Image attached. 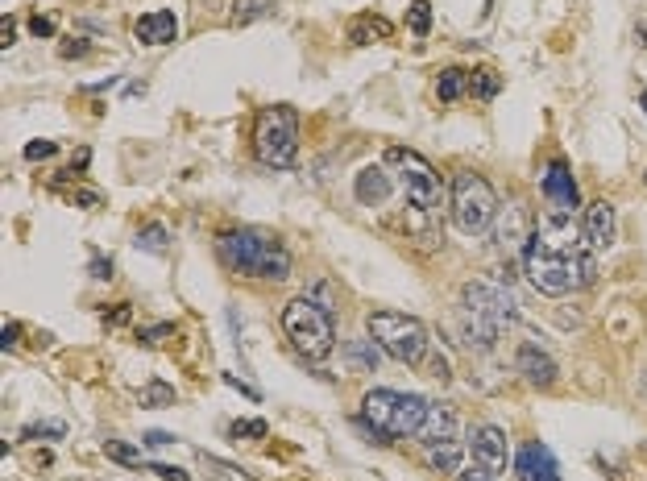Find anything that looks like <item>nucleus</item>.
Instances as JSON below:
<instances>
[{
  "instance_id": "nucleus-45",
  "label": "nucleus",
  "mask_w": 647,
  "mask_h": 481,
  "mask_svg": "<svg viewBox=\"0 0 647 481\" xmlns=\"http://www.w3.org/2000/svg\"><path fill=\"white\" fill-rule=\"evenodd\" d=\"M146 444H154V448H166V444H175V436H171V432H146Z\"/></svg>"
},
{
  "instance_id": "nucleus-27",
  "label": "nucleus",
  "mask_w": 647,
  "mask_h": 481,
  "mask_svg": "<svg viewBox=\"0 0 647 481\" xmlns=\"http://www.w3.org/2000/svg\"><path fill=\"white\" fill-rule=\"evenodd\" d=\"M104 457L117 461V465H129V469L146 465V461H142V448H133V444H125V440H104Z\"/></svg>"
},
{
  "instance_id": "nucleus-28",
  "label": "nucleus",
  "mask_w": 647,
  "mask_h": 481,
  "mask_svg": "<svg viewBox=\"0 0 647 481\" xmlns=\"http://www.w3.org/2000/svg\"><path fill=\"white\" fill-rule=\"evenodd\" d=\"M378 353H382V349H378L374 341H349V361L357 365V370H370V374H374V370H378Z\"/></svg>"
},
{
  "instance_id": "nucleus-38",
  "label": "nucleus",
  "mask_w": 647,
  "mask_h": 481,
  "mask_svg": "<svg viewBox=\"0 0 647 481\" xmlns=\"http://www.w3.org/2000/svg\"><path fill=\"white\" fill-rule=\"evenodd\" d=\"M30 34L34 38H54V21L50 17H30Z\"/></svg>"
},
{
  "instance_id": "nucleus-13",
  "label": "nucleus",
  "mask_w": 647,
  "mask_h": 481,
  "mask_svg": "<svg viewBox=\"0 0 647 481\" xmlns=\"http://www.w3.org/2000/svg\"><path fill=\"white\" fill-rule=\"evenodd\" d=\"M581 241H585V249H594V253L614 245V204L610 200H594L585 208V216H581Z\"/></svg>"
},
{
  "instance_id": "nucleus-3",
  "label": "nucleus",
  "mask_w": 647,
  "mask_h": 481,
  "mask_svg": "<svg viewBox=\"0 0 647 481\" xmlns=\"http://www.w3.org/2000/svg\"><path fill=\"white\" fill-rule=\"evenodd\" d=\"M432 403L419 399V394H403V390H370L361 399V415L357 423L370 428L378 444L386 440H403V436H419Z\"/></svg>"
},
{
  "instance_id": "nucleus-18",
  "label": "nucleus",
  "mask_w": 647,
  "mask_h": 481,
  "mask_svg": "<svg viewBox=\"0 0 647 481\" xmlns=\"http://www.w3.org/2000/svg\"><path fill=\"white\" fill-rule=\"evenodd\" d=\"M494 241H498L502 249H511V245H519V241H531V233H527V208L511 204L506 212H498V229H494Z\"/></svg>"
},
{
  "instance_id": "nucleus-34",
  "label": "nucleus",
  "mask_w": 647,
  "mask_h": 481,
  "mask_svg": "<svg viewBox=\"0 0 647 481\" xmlns=\"http://www.w3.org/2000/svg\"><path fill=\"white\" fill-rule=\"evenodd\" d=\"M133 320V311H129V303H117L112 311H104V324H112V328H121V324H129Z\"/></svg>"
},
{
  "instance_id": "nucleus-46",
  "label": "nucleus",
  "mask_w": 647,
  "mask_h": 481,
  "mask_svg": "<svg viewBox=\"0 0 647 481\" xmlns=\"http://www.w3.org/2000/svg\"><path fill=\"white\" fill-rule=\"evenodd\" d=\"M643 112H647V88H643Z\"/></svg>"
},
{
  "instance_id": "nucleus-15",
  "label": "nucleus",
  "mask_w": 647,
  "mask_h": 481,
  "mask_svg": "<svg viewBox=\"0 0 647 481\" xmlns=\"http://www.w3.org/2000/svg\"><path fill=\"white\" fill-rule=\"evenodd\" d=\"M390 191H395V179H390V171L378 166V162L361 166L357 179H353V195H357V204H365V208H382L390 200Z\"/></svg>"
},
{
  "instance_id": "nucleus-12",
  "label": "nucleus",
  "mask_w": 647,
  "mask_h": 481,
  "mask_svg": "<svg viewBox=\"0 0 647 481\" xmlns=\"http://www.w3.org/2000/svg\"><path fill=\"white\" fill-rule=\"evenodd\" d=\"M515 481H560V465L552 448L540 440H527L515 457Z\"/></svg>"
},
{
  "instance_id": "nucleus-30",
  "label": "nucleus",
  "mask_w": 647,
  "mask_h": 481,
  "mask_svg": "<svg viewBox=\"0 0 647 481\" xmlns=\"http://www.w3.org/2000/svg\"><path fill=\"white\" fill-rule=\"evenodd\" d=\"M270 428H266V419H237L233 428H229V436L233 440H262Z\"/></svg>"
},
{
  "instance_id": "nucleus-16",
  "label": "nucleus",
  "mask_w": 647,
  "mask_h": 481,
  "mask_svg": "<svg viewBox=\"0 0 647 481\" xmlns=\"http://www.w3.org/2000/svg\"><path fill=\"white\" fill-rule=\"evenodd\" d=\"M133 38L142 46H166L179 38V17L171 9H150L133 21Z\"/></svg>"
},
{
  "instance_id": "nucleus-9",
  "label": "nucleus",
  "mask_w": 647,
  "mask_h": 481,
  "mask_svg": "<svg viewBox=\"0 0 647 481\" xmlns=\"http://www.w3.org/2000/svg\"><path fill=\"white\" fill-rule=\"evenodd\" d=\"M461 311H465V316H473V320L490 324L494 332L511 328L519 320V303L511 299V291L490 287V282H465V287H461Z\"/></svg>"
},
{
  "instance_id": "nucleus-19",
  "label": "nucleus",
  "mask_w": 647,
  "mask_h": 481,
  "mask_svg": "<svg viewBox=\"0 0 647 481\" xmlns=\"http://www.w3.org/2000/svg\"><path fill=\"white\" fill-rule=\"evenodd\" d=\"M390 34H395V25H390L386 17H374V13H361V17H353V25H349V42H353V46L386 42Z\"/></svg>"
},
{
  "instance_id": "nucleus-22",
  "label": "nucleus",
  "mask_w": 647,
  "mask_h": 481,
  "mask_svg": "<svg viewBox=\"0 0 647 481\" xmlns=\"http://www.w3.org/2000/svg\"><path fill=\"white\" fill-rule=\"evenodd\" d=\"M200 469L208 473V481H253L241 465L224 461V457H212V452H200Z\"/></svg>"
},
{
  "instance_id": "nucleus-43",
  "label": "nucleus",
  "mask_w": 647,
  "mask_h": 481,
  "mask_svg": "<svg viewBox=\"0 0 647 481\" xmlns=\"http://www.w3.org/2000/svg\"><path fill=\"white\" fill-rule=\"evenodd\" d=\"M224 382H229L233 390H241V394H249V399H253V403H258V399H262V394H258V390H253V386H245V382H241L237 374H224Z\"/></svg>"
},
{
  "instance_id": "nucleus-37",
  "label": "nucleus",
  "mask_w": 647,
  "mask_h": 481,
  "mask_svg": "<svg viewBox=\"0 0 647 481\" xmlns=\"http://www.w3.org/2000/svg\"><path fill=\"white\" fill-rule=\"evenodd\" d=\"M162 336H175V324H154V328H142V341H146V345L162 341Z\"/></svg>"
},
{
  "instance_id": "nucleus-31",
  "label": "nucleus",
  "mask_w": 647,
  "mask_h": 481,
  "mask_svg": "<svg viewBox=\"0 0 647 481\" xmlns=\"http://www.w3.org/2000/svg\"><path fill=\"white\" fill-rule=\"evenodd\" d=\"M54 154H59L54 141H30V146H25V162H42V158H54Z\"/></svg>"
},
{
  "instance_id": "nucleus-33",
  "label": "nucleus",
  "mask_w": 647,
  "mask_h": 481,
  "mask_svg": "<svg viewBox=\"0 0 647 481\" xmlns=\"http://www.w3.org/2000/svg\"><path fill=\"white\" fill-rule=\"evenodd\" d=\"M75 204H83V208H104V195L100 191H92V187H75Z\"/></svg>"
},
{
  "instance_id": "nucleus-32",
  "label": "nucleus",
  "mask_w": 647,
  "mask_h": 481,
  "mask_svg": "<svg viewBox=\"0 0 647 481\" xmlns=\"http://www.w3.org/2000/svg\"><path fill=\"white\" fill-rule=\"evenodd\" d=\"M67 428L63 423H30V428L21 432V440H38V436H63Z\"/></svg>"
},
{
  "instance_id": "nucleus-26",
  "label": "nucleus",
  "mask_w": 647,
  "mask_h": 481,
  "mask_svg": "<svg viewBox=\"0 0 647 481\" xmlns=\"http://www.w3.org/2000/svg\"><path fill=\"white\" fill-rule=\"evenodd\" d=\"M407 25H411L415 38H428V34H432V0H411Z\"/></svg>"
},
{
  "instance_id": "nucleus-42",
  "label": "nucleus",
  "mask_w": 647,
  "mask_h": 481,
  "mask_svg": "<svg viewBox=\"0 0 647 481\" xmlns=\"http://www.w3.org/2000/svg\"><path fill=\"white\" fill-rule=\"evenodd\" d=\"M17 42V30H13V21L5 17V21H0V50H9Z\"/></svg>"
},
{
  "instance_id": "nucleus-23",
  "label": "nucleus",
  "mask_w": 647,
  "mask_h": 481,
  "mask_svg": "<svg viewBox=\"0 0 647 481\" xmlns=\"http://www.w3.org/2000/svg\"><path fill=\"white\" fill-rule=\"evenodd\" d=\"M175 386H166L162 378H154V382H146L142 390H137V403H142L146 411H158V407H175Z\"/></svg>"
},
{
  "instance_id": "nucleus-1",
  "label": "nucleus",
  "mask_w": 647,
  "mask_h": 481,
  "mask_svg": "<svg viewBox=\"0 0 647 481\" xmlns=\"http://www.w3.org/2000/svg\"><path fill=\"white\" fill-rule=\"evenodd\" d=\"M523 270L540 295H569L598 278V258L573 237V216L552 212L523 249Z\"/></svg>"
},
{
  "instance_id": "nucleus-20",
  "label": "nucleus",
  "mask_w": 647,
  "mask_h": 481,
  "mask_svg": "<svg viewBox=\"0 0 647 481\" xmlns=\"http://www.w3.org/2000/svg\"><path fill=\"white\" fill-rule=\"evenodd\" d=\"M461 457H465V444H461V440H448V444L424 448V461H428L432 473H461Z\"/></svg>"
},
{
  "instance_id": "nucleus-35",
  "label": "nucleus",
  "mask_w": 647,
  "mask_h": 481,
  "mask_svg": "<svg viewBox=\"0 0 647 481\" xmlns=\"http://www.w3.org/2000/svg\"><path fill=\"white\" fill-rule=\"evenodd\" d=\"M150 473H158L162 481H191V473L179 465H150Z\"/></svg>"
},
{
  "instance_id": "nucleus-10",
  "label": "nucleus",
  "mask_w": 647,
  "mask_h": 481,
  "mask_svg": "<svg viewBox=\"0 0 647 481\" xmlns=\"http://www.w3.org/2000/svg\"><path fill=\"white\" fill-rule=\"evenodd\" d=\"M469 452H473V465H482L486 473H506V457H511V448H506V432L494 428V423H473L469 428Z\"/></svg>"
},
{
  "instance_id": "nucleus-39",
  "label": "nucleus",
  "mask_w": 647,
  "mask_h": 481,
  "mask_svg": "<svg viewBox=\"0 0 647 481\" xmlns=\"http://www.w3.org/2000/svg\"><path fill=\"white\" fill-rule=\"evenodd\" d=\"M17 341H21V324H5V332H0V349H17Z\"/></svg>"
},
{
  "instance_id": "nucleus-8",
  "label": "nucleus",
  "mask_w": 647,
  "mask_h": 481,
  "mask_svg": "<svg viewBox=\"0 0 647 481\" xmlns=\"http://www.w3.org/2000/svg\"><path fill=\"white\" fill-rule=\"evenodd\" d=\"M386 166H395V183L403 191V200L419 212H436L440 204V175H436V166L424 158V154H415V150H403V146H390L386 150Z\"/></svg>"
},
{
  "instance_id": "nucleus-47",
  "label": "nucleus",
  "mask_w": 647,
  "mask_h": 481,
  "mask_svg": "<svg viewBox=\"0 0 647 481\" xmlns=\"http://www.w3.org/2000/svg\"><path fill=\"white\" fill-rule=\"evenodd\" d=\"M643 183H647V175H643Z\"/></svg>"
},
{
  "instance_id": "nucleus-17",
  "label": "nucleus",
  "mask_w": 647,
  "mask_h": 481,
  "mask_svg": "<svg viewBox=\"0 0 647 481\" xmlns=\"http://www.w3.org/2000/svg\"><path fill=\"white\" fill-rule=\"evenodd\" d=\"M457 432H461V419H457V411L448 407V403H436L432 411H428V419H424V428H419V444L424 448H432V444H448V440H457Z\"/></svg>"
},
{
  "instance_id": "nucleus-4",
  "label": "nucleus",
  "mask_w": 647,
  "mask_h": 481,
  "mask_svg": "<svg viewBox=\"0 0 647 481\" xmlns=\"http://www.w3.org/2000/svg\"><path fill=\"white\" fill-rule=\"evenodd\" d=\"M365 332H370V341L399 365H424L432 353L424 320L407 316V311H370V316H365Z\"/></svg>"
},
{
  "instance_id": "nucleus-5",
  "label": "nucleus",
  "mask_w": 647,
  "mask_h": 481,
  "mask_svg": "<svg viewBox=\"0 0 647 481\" xmlns=\"http://www.w3.org/2000/svg\"><path fill=\"white\" fill-rule=\"evenodd\" d=\"M283 332L299 357L324 361L336 349V324L328 316V307H320L312 295H299L283 307Z\"/></svg>"
},
{
  "instance_id": "nucleus-6",
  "label": "nucleus",
  "mask_w": 647,
  "mask_h": 481,
  "mask_svg": "<svg viewBox=\"0 0 647 481\" xmlns=\"http://www.w3.org/2000/svg\"><path fill=\"white\" fill-rule=\"evenodd\" d=\"M253 158L270 171H287L299 158V117L287 104H270L258 112V125H253Z\"/></svg>"
},
{
  "instance_id": "nucleus-7",
  "label": "nucleus",
  "mask_w": 647,
  "mask_h": 481,
  "mask_svg": "<svg viewBox=\"0 0 647 481\" xmlns=\"http://www.w3.org/2000/svg\"><path fill=\"white\" fill-rule=\"evenodd\" d=\"M448 212H453L457 233L477 237V233H486L490 224L498 220V191L490 187L486 175L457 171L453 175V195H448Z\"/></svg>"
},
{
  "instance_id": "nucleus-24",
  "label": "nucleus",
  "mask_w": 647,
  "mask_h": 481,
  "mask_svg": "<svg viewBox=\"0 0 647 481\" xmlns=\"http://www.w3.org/2000/svg\"><path fill=\"white\" fill-rule=\"evenodd\" d=\"M498 92H502V75H498L494 67H482V71L469 75V96H477V100H494Z\"/></svg>"
},
{
  "instance_id": "nucleus-2",
  "label": "nucleus",
  "mask_w": 647,
  "mask_h": 481,
  "mask_svg": "<svg viewBox=\"0 0 647 481\" xmlns=\"http://www.w3.org/2000/svg\"><path fill=\"white\" fill-rule=\"evenodd\" d=\"M216 253L224 258V266L245 274V278H262V282H283L291 278V253L283 249V241L262 233V229H233L220 233Z\"/></svg>"
},
{
  "instance_id": "nucleus-41",
  "label": "nucleus",
  "mask_w": 647,
  "mask_h": 481,
  "mask_svg": "<svg viewBox=\"0 0 647 481\" xmlns=\"http://www.w3.org/2000/svg\"><path fill=\"white\" fill-rule=\"evenodd\" d=\"M428 378L448 382V361H444V357H432V361H428Z\"/></svg>"
},
{
  "instance_id": "nucleus-29",
  "label": "nucleus",
  "mask_w": 647,
  "mask_h": 481,
  "mask_svg": "<svg viewBox=\"0 0 647 481\" xmlns=\"http://www.w3.org/2000/svg\"><path fill=\"white\" fill-rule=\"evenodd\" d=\"M274 9V0H237V13L229 17L233 25H249L253 17H266Z\"/></svg>"
},
{
  "instance_id": "nucleus-36",
  "label": "nucleus",
  "mask_w": 647,
  "mask_h": 481,
  "mask_svg": "<svg viewBox=\"0 0 647 481\" xmlns=\"http://www.w3.org/2000/svg\"><path fill=\"white\" fill-rule=\"evenodd\" d=\"M59 54H63V59H83V54H88V42H83V38H71V42L59 46Z\"/></svg>"
},
{
  "instance_id": "nucleus-40",
  "label": "nucleus",
  "mask_w": 647,
  "mask_h": 481,
  "mask_svg": "<svg viewBox=\"0 0 647 481\" xmlns=\"http://www.w3.org/2000/svg\"><path fill=\"white\" fill-rule=\"evenodd\" d=\"M457 481H498V477H494V473H486L482 465H473V469H461V473H457Z\"/></svg>"
},
{
  "instance_id": "nucleus-21",
  "label": "nucleus",
  "mask_w": 647,
  "mask_h": 481,
  "mask_svg": "<svg viewBox=\"0 0 647 481\" xmlns=\"http://www.w3.org/2000/svg\"><path fill=\"white\" fill-rule=\"evenodd\" d=\"M465 92H469V71H461V67L440 71V79H436V96H440V104H453V100H461Z\"/></svg>"
},
{
  "instance_id": "nucleus-44",
  "label": "nucleus",
  "mask_w": 647,
  "mask_h": 481,
  "mask_svg": "<svg viewBox=\"0 0 647 481\" xmlns=\"http://www.w3.org/2000/svg\"><path fill=\"white\" fill-rule=\"evenodd\" d=\"M92 278L108 282V278H112V262H108V258H92Z\"/></svg>"
},
{
  "instance_id": "nucleus-11",
  "label": "nucleus",
  "mask_w": 647,
  "mask_h": 481,
  "mask_svg": "<svg viewBox=\"0 0 647 481\" xmlns=\"http://www.w3.org/2000/svg\"><path fill=\"white\" fill-rule=\"evenodd\" d=\"M540 191H544L548 208H552V212H560V216H573V212H577V204H581L577 183H573V175H569V162H565V158H552V162H548Z\"/></svg>"
},
{
  "instance_id": "nucleus-25",
  "label": "nucleus",
  "mask_w": 647,
  "mask_h": 481,
  "mask_svg": "<svg viewBox=\"0 0 647 481\" xmlns=\"http://www.w3.org/2000/svg\"><path fill=\"white\" fill-rule=\"evenodd\" d=\"M137 249H150V253H166L171 249V233H166L162 220H150L142 233H137Z\"/></svg>"
},
{
  "instance_id": "nucleus-14",
  "label": "nucleus",
  "mask_w": 647,
  "mask_h": 481,
  "mask_svg": "<svg viewBox=\"0 0 647 481\" xmlns=\"http://www.w3.org/2000/svg\"><path fill=\"white\" fill-rule=\"evenodd\" d=\"M515 370L523 374V382L527 386H536V390H548V386H556V361L540 349V345H519V353H515Z\"/></svg>"
}]
</instances>
